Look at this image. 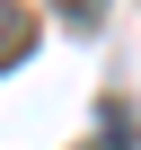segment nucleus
<instances>
[{
	"instance_id": "f257e3e1",
	"label": "nucleus",
	"mask_w": 141,
	"mask_h": 150,
	"mask_svg": "<svg viewBox=\"0 0 141 150\" xmlns=\"http://www.w3.org/2000/svg\"><path fill=\"white\" fill-rule=\"evenodd\" d=\"M0 53H18V9L0 0Z\"/></svg>"
},
{
	"instance_id": "f03ea898",
	"label": "nucleus",
	"mask_w": 141,
	"mask_h": 150,
	"mask_svg": "<svg viewBox=\"0 0 141 150\" xmlns=\"http://www.w3.org/2000/svg\"><path fill=\"white\" fill-rule=\"evenodd\" d=\"M62 9H70V18H88V9H97V0H62Z\"/></svg>"
}]
</instances>
